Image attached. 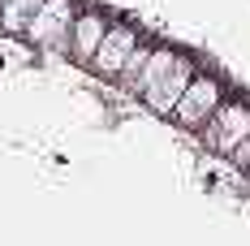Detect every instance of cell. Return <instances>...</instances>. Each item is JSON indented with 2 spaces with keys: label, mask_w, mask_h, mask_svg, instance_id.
I'll return each mask as SVG.
<instances>
[{
  "label": "cell",
  "mask_w": 250,
  "mask_h": 246,
  "mask_svg": "<svg viewBox=\"0 0 250 246\" xmlns=\"http://www.w3.org/2000/svg\"><path fill=\"white\" fill-rule=\"evenodd\" d=\"M220 104H225V82L216 74H194V82L186 87V95L177 99V108H173L168 121H173L177 130H186V134H199L203 125L216 117Z\"/></svg>",
  "instance_id": "cell-1"
},
{
  "label": "cell",
  "mask_w": 250,
  "mask_h": 246,
  "mask_svg": "<svg viewBox=\"0 0 250 246\" xmlns=\"http://www.w3.org/2000/svg\"><path fill=\"white\" fill-rule=\"evenodd\" d=\"M78 18V0H43L26 26V44L39 52H69V26Z\"/></svg>",
  "instance_id": "cell-2"
},
{
  "label": "cell",
  "mask_w": 250,
  "mask_h": 246,
  "mask_svg": "<svg viewBox=\"0 0 250 246\" xmlns=\"http://www.w3.org/2000/svg\"><path fill=\"white\" fill-rule=\"evenodd\" d=\"M246 134H250V104L246 99H225V104L216 108V117L203 125L194 138H199L211 156H229Z\"/></svg>",
  "instance_id": "cell-3"
},
{
  "label": "cell",
  "mask_w": 250,
  "mask_h": 246,
  "mask_svg": "<svg viewBox=\"0 0 250 246\" xmlns=\"http://www.w3.org/2000/svg\"><path fill=\"white\" fill-rule=\"evenodd\" d=\"M194 74H199V65H194V56H186V52H177V61L164 69V74L151 82L147 91H143V104H147V112L151 117H173V108H177V99L186 95V87L194 82Z\"/></svg>",
  "instance_id": "cell-4"
},
{
  "label": "cell",
  "mask_w": 250,
  "mask_h": 246,
  "mask_svg": "<svg viewBox=\"0 0 250 246\" xmlns=\"http://www.w3.org/2000/svg\"><path fill=\"white\" fill-rule=\"evenodd\" d=\"M138 39H143V35H138L134 26L112 22V26H108V35L100 39V48H95V56H91V65H86V69L100 78V82H117L125 56L134 52V44H138Z\"/></svg>",
  "instance_id": "cell-5"
},
{
  "label": "cell",
  "mask_w": 250,
  "mask_h": 246,
  "mask_svg": "<svg viewBox=\"0 0 250 246\" xmlns=\"http://www.w3.org/2000/svg\"><path fill=\"white\" fill-rule=\"evenodd\" d=\"M108 18H104L100 9H78V18H74V26H69V61L74 65H91V56H95V48H100V39L108 35Z\"/></svg>",
  "instance_id": "cell-6"
},
{
  "label": "cell",
  "mask_w": 250,
  "mask_h": 246,
  "mask_svg": "<svg viewBox=\"0 0 250 246\" xmlns=\"http://www.w3.org/2000/svg\"><path fill=\"white\" fill-rule=\"evenodd\" d=\"M39 4H43V0H0V30L13 35V39H22L30 18L39 13Z\"/></svg>",
  "instance_id": "cell-7"
},
{
  "label": "cell",
  "mask_w": 250,
  "mask_h": 246,
  "mask_svg": "<svg viewBox=\"0 0 250 246\" xmlns=\"http://www.w3.org/2000/svg\"><path fill=\"white\" fill-rule=\"evenodd\" d=\"M151 48H155V44H147V39H138V44H134V52L125 56L121 74H117V87H121L125 95H138V78H143V65H147Z\"/></svg>",
  "instance_id": "cell-8"
},
{
  "label": "cell",
  "mask_w": 250,
  "mask_h": 246,
  "mask_svg": "<svg viewBox=\"0 0 250 246\" xmlns=\"http://www.w3.org/2000/svg\"><path fill=\"white\" fill-rule=\"evenodd\" d=\"M173 61H177V48H164V44H155V48H151V56H147V65H143V78H138V95H143V91H147V87H151L160 74H164Z\"/></svg>",
  "instance_id": "cell-9"
},
{
  "label": "cell",
  "mask_w": 250,
  "mask_h": 246,
  "mask_svg": "<svg viewBox=\"0 0 250 246\" xmlns=\"http://www.w3.org/2000/svg\"><path fill=\"white\" fill-rule=\"evenodd\" d=\"M225 160L233 164V169H242V173H246V164H250V134H246V138H242V143H237L233 151H229Z\"/></svg>",
  "instance_id": "cell-10"
},
{
  "label": "cell",
  "mask_w": 250,
  "mask_h": 246,
  "mask_svg": "<svg viewBox=\"0 0 250 246\" xmlns=\"http://www.w3.org/2000/svg\"><path fill=\"white\" fill-rule=\"evenodd\" d=\"M246 186H250V164H246Z\"/></svg>",
  "instance_id": "cell-11"
}]
</instances>
